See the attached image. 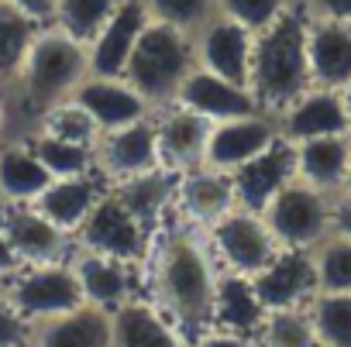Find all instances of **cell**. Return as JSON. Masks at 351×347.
<instances>
[{"label": "cell", "instance_id": "obj_1", "mask_svg": "<svg viewBox=\"0 0 351 347\" xmlns=\"http://www.w3.org/2000/svg\"><path fill=\"white\" fill-rule=\"evenodd\" d=\"M217 261L210 255L207 234L169 217L148 241L141 261V296L193 344L214 326V292Z\"/></svg>", "mask_w": 351, "mask_h": 347}, {"label": "cell", "instance_id": "obj_2", "mask_svg": "<svg viewBox=\"0 0 351 347\" xmlns=\"http://www.w3.org/2000/svg\"><path fill=\"white\" fill-rule=\"evenodd\" d=\"M90 76L86 66V45L59 31L56 25H45L35 31L18 76L11 79L8 103H11V134L21 138L32 131L42 110H49L59 100H69L73 90Z\"/></svg>", "mask_w": 351, "mask_h": 347}, {"label": "cell", "instance_id": "obj_3", "mask_svg": "<svg viewBox=\"0 0 351 347\" xmlns=\"http://www.w3.org/2000/svg\"><path fill=\"white\" fill-rule=\"evenodd\" d=\"M306 11L293 4L255 35L252 66H248V90L262 114H279L310 86L306 66Z\"/></svg>", "mask_w": 351, "mask_h": 347}, {"label": "cell", "instance_id": "obj_4", "mask_svg": "<svg viewBox=\"0 0 351 347\" xmlns=\"http://www.w3.org/2000/svg\"><path fill=\"white\" fill-rule=\"evenodd\" d=\"M197 66L193 59V35L180 31L162 21H148L145 31L138 35L128 66H124V79L128 86H134L152 110L172 103L176 90L183 86V79L190 76V69Z\"/></svg>", "mask_w": 351, "mask_h": 347}, {"label": "cell", "instance_id": "obj_5", "mask_svg": "<svg viewBox=\"0 0 351 347\" xmlns=\"http://www.w3.org/2000/svg\"><path fill=\"white\" fill-rule=\"evenodd\" d=\"M330 210H334V196H327L300 179H289L265 203L262 220L269 224L279 248L313 251L320 241L330 237Z\"/></svg>", "mask_w": 351, "mask_h": 347}, {"label": "cell", "instance_id": "obj_6", "mask_svg": "<svg viewBox=\"0 0 351 347\" xmlns=\"http://www.w3.org/2000/svg\"><path fill=\"white\" fill-rule=\"evenodd\" d=\"M204 234H207V244H210L217 268L245 275V279H255L282 251L279 241L272 237L269 224L262 220V214L245 210V207H234Z\"/></svg>", "mask_w": 351, "mask_h": 347}, {"label": "cell", "instance_id": "obj_7", "mask_svg": "<svg viewBox=\"0 0 351 347\" xmlns=\"http://www.w3.org/2000/svg\"><path fill=\"white\" fill-rule=\"evenodd\" d=\"M148 241H152V234L131 217V210L117 200V193L110 186L100 193V200L93 203V210L83 217V224L73 234V248L97 251V255L138 265V268L148 255Z\"/></svg>", "mask_w": 351, "mask_h": 347}, {"label": "cell", "instance_id": "obj_8", "mask_svg": "<svg viewBox=\"0 0 351 347\" xmlns=\"http://www.w3.org/2000/svg\"><path fill=\"white\" fill-rule=\"evenodd\" d=\"M8 306L18 309L32 326L83 306V292H80L69 258L49 261V265H28L18 275H11L8 279Z\"/></svg>", "mask_w": 351, "mask_h": 347}, {"label": "cell", "instance_id": "obj_9", "mask_svg": "<svg viewBox=\"0 0 351 347\" xmlns=\"http://www.w3.org/2000/svg\"><path fill=\"white\" fill-rule=\"evenodd\" d=\"M155 168H162V165H158V141H155L152 117L134 120L117 131H104L93 144V176L104 186L138 179Z\"/></svg>", "mask_w": 351, "mask_h": 347}, {"label": "cell", "instance_id": "obj_10", "mask_svg": "<svg viewBox=\"0 0 351 347\" xmlns=\"http://www.w3.org/2000/svg\"><path fill=\"white\" fill-rule=\"evenodd\" d=\"M276 141H279V127H276L272 114L255 110V114H245V117L217 120V124H210V134H207L204 165L217 168V172H234L245 162L269 151Z\"/></svg>", "mask_w": 351, "mask_h": 347}, {"label": "cell", "instance_id": "obj_11", "mask_svg": "<svg viewBox=\"0 0 351 347\" xmlns=\"http://www.w3.org/2000/svg\"><path fill=\"white\" fill-rule=\"evenodd\" d=\"M234 207H238V196H234L231 172L197 165V168L176 176V193H172V217L176 220H183L197 231H207Z\"/></svg>", "mask_w": 351, "mask_h": 347}, {"label": "cell", "instance_id": "obj_12", "mask_svg": "<svg viewBox=\"0 0 351 347\" xmlns=\"http://www.w3.org/2000/svg\"><path fill=\"white\" fill-rule=\"evenodd\" d=\"M69 265H73V275L80 282L86 306L114 313L124 303L141 296V268L138 265H128V261H117V258H107L97 251H80V248H73Z\"/></svg>", "mask_w": 351, "mask_h": 347}, {"label": "cell", "instance_id": "obj_13", "mask_svg": "<svg viewBox=\"0 0 351 347\" xmlns=\"http://www.w3.org/2000/svg\"><path fill=\"white\" fill-rule=\"evenodd\" d=\"M252 45H255V35L248 28H241L238 21L224 18V14H214L207 25H200L193 31V59H197V66L214 73V76H221V79L241 83V86H248Z\"/></svg>", "mask_w": 351, "mask_h": 347}, {"label": "cell", "instance_id": "obj_14", "mask_svg": "<svg viewBox=\"0 0 351 347\" xmlns=\"http://www.w3.org/2000/svg\"><path fill=\"white\" fill-rule=\"evenodd\" d=\"M152 124H155V141H158V165L165 172L180 176V172L204 165L210 120H204L200 114H193L180 103H165V107L152 110Z\"/></svg>", "mask_w": 351, "mask_h": 347}, {"label": "cell", "instance_id": "obj_15", "mask_svg": "<svg viewBox=\"0 0 351 347\" xmlns=\"http://www.w3.org/2000/svg\"><path fill=\"white\" fill-rule=\"evenodd\" d=\"M0 231L8 234L25 268L66 261L73 255V237L52 227L32 203H0Z\"/></svg>", "mask_w": 351, "mask_h": 347}, {"label": "cell", "instance_id": "obj_16", "mask_svg": "<svg viewBox=\"0 0 351 347\" xmlns=\"http://www.w3.org/2000/svg\"><path fill=\"white\" fill-rule=\"evenodd\" d=\"M255 296L258 303L269 309H293V306H306L320 285H317V265H313V251H293L282 248L255 279Z\"/></svg>", "mask_w": 351, "mask_h": 347}, {"label": "cell", "instance_id": "obj_17", "mask_svg": "<svg viewBox=\"0 0 351 347\" xmlns=\"http://www.w3.org/2000/svg\"><path fill=\"white\" fill-rule=\"evenodd\" d=\"M148 21L152 18H148L141 0H117L114 14L104 21V28L86 45L90 76H121L128 66V55H131V49Z\"/></svg>", "mask_w": 351, "mask_h": 347}, {"label": "cell", "instance_id": "obj_18", "mask_svg": "<svg viewBox=\"0 0 351 347\" xmlns=\"http://www.w3.org/2000/svg\"><path fill=\"white\" fill-rule=\"evenodd\" d=\"M73 100L97 120L100 134L152 117L148 100H145L134 86H128L124 76H86V79L73 90Z\"/></svg>", "mask_w": 351, "mask_h": 347}, {"label": "cell", "instance_id": "obj_19", "mask_svg": "<svg viewBox=\"0 0 351 347\" xmlns=\"http://www.w3.org/2000/svg\"><path fill=\"white\" fill-rule=\"evenodd\" d=\"M172 103H180L193 114H200L204 120L217 124V120H231V117H245V114H255L258 103L252 97L248 86L241 83H231V79H221L200 66L190 69V76L183 79V86L176 90Z\"/></svg>", "mask_w": 351, "mask_h": 347}, {"label": "cell", "instance_id": "obj_20", "mask_svg": "<svg viewBox=\"0 0 351 347\" xmlns=\"http://www.w3.org/2000/svg\"><path fill=\"white\" fill-rule=\"evenodd\" d=\"M276 127H279V138H286L289 144L327 138V134H351L344 120L341 93L324 90V86H306L289 107H282L276 114Z\"/></svg>", "mask_w": 351, "mask_h": 347}, {"label": "cell", "instance_id": "obj_21", "mask_svg": "<svg viewBox=\"0 0 351 347\" xmlns=\"http://www.w3.org/2000/svg\"><path fill=\"white\" fill-rule=\"evenodd\" d=\"M306 66H310V86H324V90L348 86L351 83V25L310 18V25H306Z\"/></svg>", "mask_w": 351, "mask_h": 347}, {"label": "cell", "instance_id": "obj_22", "mask_svg": "<svg viewBox=\"0 0 351 347\" xmlns=\"http://www.w3.org/2000/svg\"><path fill=\"white\" fill-rule=\"evenodd\" d=\"M296 179V158H293V144L286 138H279L269 151H262L258 158L245 162L241 168L231 172V183H234V196L238 207L262 214L265 203L289 183Z\"/></svg>", "mask_w": 351, "mask_h": 347}, {"label": "cell", "instance_id": "obj_23", "mask_svg": "<svg viewBox=\"0 0 351 347\" xmlns=\"http://www.w3.org/2000/svg\"><path fill=\"white\" fill-rule=\"evenodd\" d=\"M293 158H296V179L300 183H306L327 196H337L344 190L348 162H351V134H327V138L296 141Z\"/></svg>", "mask_w": 351, "mask_h": 347}, {"label": "cell", "instance_id": "obj_24", "mask_svg": "<svg viewBox=\"0 0 351 347\" xmlns=\"http://www.w3.org/2000/svg\"><path fill=\"white\" fill-rule=\"evenodd\" d=\"M32 347H114L110 313L97 306H76L62 316L35 323Z\"/></svg>", "mask_w": 351, "mask_h": 347}, {"label": "cell", "instance_id": "obj_25", "mask_svg": "<svg viewBox=\"0 0 351 347\" xmlns=\"http://www.w3.org/2000/svg\"><path fill=\"white\" fill-rule=\"evenodd\" d=\"M107 186L93 176H73V179H52L45 186V193L32 203L52 227H59L62 234H76V227L83 224V217L93 210V203L100 200Z\"/></svg>", "mask_w": 351, "mask_h": 347}, {"label": "cell", "instance_id": "obj_26", "mask_svg": "<svg viewBox=\"0 0 351 347\" xmlns=\"http://www.w3.org/2000/svg\"><path fill=\"white\" fill-rule=\"evenodd\" d=\"M49 183V168L25 138L0 141V203H35Z\"/></svg>", "mask_w": 351, "mask_h": 347}, {"label": "cell", "instance_id": "obj_27", "mask_svg": "<svg viewBox=\"0 0 351 347\" xmlns=\"http://www.w3.org/2000/svg\"><path fill=\"white\" fill-rule=\"evenodd\" d=\"M114 347H190L186 337L176 330L145 296L124 303L110 313Z\"/></svg>", "mask_w": 351, "mask_h": 347}, {"label": "cell", "instance_id": "obj_28", "mask_svg": "<svg viewBox=\"0 0 351 347\" xmlns=\"http://www.w3.org/2000/svg\"><path fill=\"white\" fill-rule=\"evenodd\" d=\"M110 190H114L117 200L131 210V217H134L148 234H155V231L172 217L176 172L155 168V172H145V176H138V179L117 183V186H110Z\"/></svg>", "mask_w": 351, "mask_h": 347}, {"label": "cell", "instance_id": "obj_29", "mask_svg": "<svg viewBox=\"0 0 351 347\" xmlns=\"http://www.w3.org/2000/svg\"><path fill=\"white\" fill-rule=\"evenodd\" d=\"M262 316H265V306L258 303L252 279L234 275V272H221L217 292H214V326L241 333V337H255Z\"/></svg>", "mask_w": 351, "mask_h": 347}, {"label": "cell", "instance_id": "obj_30", "mask_svg": "<svg viewBox=\"0 0 351 347\" xmlns=\"http://www.w3.org/2000/svg\"><path fill=\"white\" fill-rule=\"evenodd\" d=\"M306 313L320 347H351V292H317Z\"/></svg>", "mask_w": 351, "mask_h": 347}, {"label": "cell", "instance_id": "obj_31", "mask_svg": "<svg viewBox=\"0 0 351 347\" xmlns=\"http://www.w3.org/2000/svg\"><path fill=\"white\" fill-rule=\"evenodd\" d=\"M25 141L32 144V151L49 168L52 179H73V176H90L93 172V148H86V144L59 141V138H49L42 131H28Z\"/></svg>", "mask_w": 351, "mask_h": 347}, {"label": "cell", "instance_id": "obj_32", "mask_svg": "<svg viewBox=\"0 0 351 347\" xmlns=\"http://www.w3.org/2000/svg\"><path fill=\"white\" fill-rule=\"evenodd\" d=\"M252 340H255V347H320L306 306L269 309Z\"/></svg>", "mask_w": 351, "mask_h": 347}, {"label": "cell", "instance_id": "obj_33", "mask_svg": "<svg viewBox=\"0 0 351 347\" xmlns=\"http://www.w3.org/2000/svg\"><path fill=\"white\" fill-rule=\"evenodd\" d=\"M32 131H42V134H49V138H59V141H73V144H86V148H93L97 144V138H100V127H97V120L69 97V100H59V103H52L49 110H42L38 114V120L32 124ZM25 138V134H21Z\"/></svg>", "mask_w": 351, "mask_h": 347}, {"label": "cell", "instance_id": "obj_34", "mask_svg": "<svg viewBox=\"0 0 351 347\" xmlns=\"http://www.w3.org/2000/svg\"><path fill=\"white\" fill-rule=\"evenodd\" d=\"M117 0H56L52 25L76 38L80 45H90V38L104 28V21L114 14Z\"/></svg>", "mask_w": 351, "mask_h": 347}, {"label": "cell", "instance_id": "obj_35", "mask_svg": "<svg viewBox=\"0 0 351 347\" xmlns=\"http://www.w3.org/2000/svg\"><path fill=\"white\" fill-rule=\"evenodd\" d=\"M35 31H38V25H32L28 18H21L14 8H8L0 0V90H8L11 79L18 76Z\"/></svg>", "mask_w": 351, "mask_h": 347}, {"label": "cell", "instance_id": "obj_36", "mask_svg": "<svg viewBox=\"0 0 351 347\" xmlns=\"http://www.w3.org/2000/svg\"><path fill=\"white\" fill-rule=\"evenodd\" d=\"M320 292H351V237L330 234L313 248Z\"/></svg>", "mask_w": 351, "mask_h": 347}, {"label": "cell", "instance_id": "obj_37", "mask_svg": "<svg viewBox=\"0 0 351 347\" xmlns=\"http://www.w3.org/2000/svg\"><path fill=\"white\" fill-rule=\"evenodd\" d=\"M141 4H145L152 21L172 25V28L190 31V35L217 14L214 0H141Z\"/></svg>", "mask_w": 351, "mask_h": 347}, {"label": "cell", "instance_id": "obj_38", "mask_svg": "<svg viewBox=\"0 0 351 347\" xmlns=\"http://www.w3.org/2000/svg\"><path fill=\"white\" fill-rule=\"evenodd\" d=\"M217 14L238 21L241 28H248L252 35H258L262 28H269L293 0H214Z\"/></svg>", "mask_w": 351, "mask_h": 347}, {"label": "cell", "instance_id": "obj_39", "mask_svg": "<svg viewBox=\"0 0 351 347\" xmlns=\"http://www.w3.org/2000/svg\"><path fill=\"white\" fill-rule=\"evenodd\" d=\"M32 333L35 326L8 306V299L0 303V347H32Z\"/></svg>", "mask_w": 351, "mask_h": 347}, {"label": "cell", "instance_id": "obj_40", "mask_svg": "<svg viewBox=\"0 0 351 347\" xmlns=\"http://www.w3.org/2000/svg\"><path fill=\"white\" fill-rule=\"evenodd\" d=\"M310 18H327V21H344L351 25V0H296Z\"/></svg>", "mask_w": 351, "mask_h": 347}, {"label": "cell", "instance_id": "obj_41", "mask_svg": "<svg viewBox=\"0 0 351 347\" xmlns=\"http://www.w3.org/2000/svg\"><path fill=\"white\" fill-rule=\"evenodd\" d=\"M4 4L14 8L21 18H28L38 28L52 25V14H56V0H4Z\"/></svg>", "mask_w": 351, "mask_h": 347}, {"label": "cell", "instance_id": "obj_42", "mask_svg": "<svg viewBox=\"0 0 351 347\" xmlns=\"http://www.w3.org/2000/svg\"><path fill=\"white\" fill-rule=\"evenodd\" d=\"M190 347H255V340H252V337H241V333H231V330L210 326V330L200 333Z\"/></svg>", "mask_w": 351, "mask_h": 347}, {"label": "cell", "instance_id": "obj_43", "mask_svg": "<svg viewBox=\"0 0 351 347\" xmlns=\"http://www.w3.org/2000/svg\"><path fill=\"white\" fill-rule=\"evenodd\" d=\"M330 234H337V237H351V193H337V196H334Z\"/></svg>", "mask_w": 351, "mask_h": 347}, {"label": "cell", "instance_id": "obj_44", "mask_svg": "<svg viewBox=\"0 0 351 347\" xmlns=\"http://www.w3.org/2000/svg\"><path fill=\"white\" fill-rule=\"evenodd\" d=\"M25 265H21V258H18V251L11 248V241H8V234L0 231V279H11V275H18Z\"/></svg>", "mask_w": 351, "mask_h": 347}, {"label": "cell", "instance_id": "obj_45", "mask_svg": "<svg viewBox=\"0 0 351 347\" xmlns=\"http://www.w3.org/2000/svg\"><path fill=\"white\" fill-rule=\"evenodd\" d=\"M11 134V103H8V93L0 90V141Z\"/></svg>", "mask_w": 351, "mask_h": 347}, {"label": "cell", "instance_id": "obj_46", "mask_svg": "<svg viewBox=\"0 0 351 347\" xmlns=\"http://www.w3.org/2000/svg\"><path fill=\"white\" fill-rule=\"evenodd\" d=\"M341 93V107H344V120H348V131H351V83L337 90Z\"/></svg>", "mask_w": 351, "mask_h": 347}, {"label": "cell", "instance_id": "obj_47", "mask_svg": "<svg viewBox=\"0 0 351 347\" xmlns=\"http://www.w3.org/2000/svg\"><path fill=\"white\" fill-rule=\"evenodd\" d=\"M341 193H351V162H348V176H344V190Z\"/></svg>", "mask_w": 351, "mask_h": 347}, {"label": "cell", "instance_id": "obj_48", "mask_svg": "<svg viewBox=\"0 0 351 347\" xmlns=\"http://www.w3.org/2000/svg\"><path fill=\"white\" fill-rule=\"evenodd\" d=\"M8 299V279H0V303Z\"/></svg>", "mask_w": 351, "mask_h": 347}]
</instances>
